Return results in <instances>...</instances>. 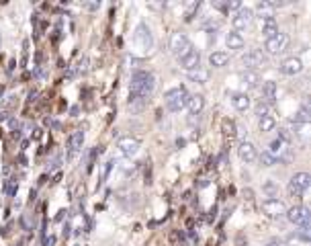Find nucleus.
Here are the masks:
<instances>
[{
    "instance_id": "nucleus-1",
    "label": "nucleus",
    "mask_w": 311,
    "mask_h": 246,
    "mask_svg": "<svg viewBox=\"0 0 311 246\" xmlns=\"http://www.w3.org/2000/svg\"><path fill=\"white\" fill-rule=\"evenodd\" d=\"M156 88V76L152 72L140 70L131 76L129 86V98H148Z\"/></svg>"
},
{
    "instance_id": "nucleus-2",
    "label": "nucleus",
    "mask_w": 311,
    "mask_h": 246,
    "mask_svg": "<svg viewBox=\"0 0 311 246\" xmlns=\"http://www.w3.org/2000/svg\"><path fill=\"white\" fill-rule=\"evenodd\" d=\"M133 45L137 52H142V54H150L152 52V47H154V37H152V31L146 23H140L133 33Z\"/></svg>"
},
{
    "instance_id": "nucleus-3",
    "label": "nucleus",
    "mask_w": 311,
    "mask_h": 246,
    "mask_svg": "<svg viewBox=\"0 0 311 246\" xmlns=\"http://www.w3.org/2000/svg\"><path fill=\"white\" fill-rule=\"evenodd\" d=\"M188 90L184 86H176V88H172L164 94V101H166V109L172 111V113H176L180 109L186 107V101H188Z\"/></svg>"
},
{
    "instance_id": "nucleus-4",
    "label": "nucleus",
    "mask_w": 311,
    "mask_h": 246,
    "mask_svg": "<svg viewBox=\"0 0 311 246\" xmlns=\"http://www.w3.org/2000/svg\"><path fill=\"white\" fill-rule=\"evenodd\" d=\"M287 220L291 224H295L301 228V232H309V226H311V211L307 205H295V207H291L287 213Z\"/></svg>"
},
{
    "instance_id": "nucleus-5",
    "label": "nucleus",
    "mask_w": 311,
    "mask_h": 246,
    "mask_svg": "<svg viewBox=\"0 0 311 246\" xmlns=\"http://www.w3.org/2000/svg\"><path fill=\"white\" fill-rule=\"evenodd\" d=\"M191 49H193L191 39H188L184 33L176 31V33H172V35H170V52L174 54L176 58H182L184 54L191 52Z\"/></svg>"
},
{
    "instance_id": "nucleus-6",
    "label": "nucleus",
    "mask_w": 311,
    "mask_h": 246,
    "mask_svg": "<svg viewBox=\"0 0 311 246\" xmlns=\"http://www.w3.org/2000/svg\"><path fill=\"white\" fill-rule=\"evenodd\" d=\"M309 187H311V174L309 172H297L295 176L289 180V187L287 189H289V195L301 197Z\"/></svg>"
},
{
    "instance_id": "nucleus-7",
    "label": "nucleus",
    "mask_w": 311,
    "mask_h": 246,
    "mask_svg": "<svg viewBox=\"0 0 311 246\" xmlns=\"http://www.w3.org/2000/svg\"><path fill=\"white\" fill-rule=\"evenodd\" d=\"M287 45H289V37L285 35V33H276V35H272L270 39H266L264 41V49H266V54L268 56H279V54H283L285 49H287Z\"/></svg>"
},
{
    "instance_id": "nucleus-8",
    "label": "nucleus",
    "mask_w": 311,
    "mask_h": 246,
    "mask_svg": "<svg viewBox=\"0 0 311 246\" xmlns=\"http://www.w3.org/2000/svg\"><path fill=\"white\" fill-rule=\"evenodd\" d=\"M266 62H268V58H266V54L260 52V49H250V52H246L241 56V64H244L248 70L262 68V66H266Z\"/></svg>"
},
{
    "instance_id": "nucleus-9",
    "label": "nucleus",
    "mask_w": 311,
    "mask_h": 246,
    "mask_svg": "<svg viewBox=\"0 0 311 246\" xmlns=\"http://www.w3.org/2000/svg\"><path fill=\"white\" fill-rule=\"evenodd\" d=\"M262 211L266 213L268 218H283L287 213V207L281 199H276V197H270V199H264L262 201Z\"/></svg>"
},
{
    "instance_id": "nucleus-10",
    "label": "nucleus",
    "mask_w": 311,
    "mask_h": 246,
    "mask_svg": "<svg viewBox=\"0 0 311 246\" xmlns=\"http://www.w3.org/2000/svg\"><path fill=\"white\" fill-rule=\"evenodd\" d=\"M252 16H254V10H252V8L241 6V8L233 14V19H232V25H233L235 33H237V31H241V29H246V27L252 23Z\"/></svg>"
},
{
    "instance_id": "nucleus-11",
    "label": "nucleus",
    "mask_w": 311,
    "mask_h": 246,
    "mask_svg": "<svg viewBox=\"0 0 311 246\" xmlns=\"http://www.w3.org/2000/svg\"><path fill=\"white\" fill-rule=\"evenodd\" d=\"M178 64H180L182 70L191 72V70H195V68H199V66H201V54L193 47L188 54H184L182 58H178Z\"/></svg>"
},
{
    "instance_id": "nucleus-12",
    "label": "nucleus",
    "mask_w": 311,
    "mask_h": 246,
    "mask_svg": "<svg viewBox=\"0 0 311 246\" xmlns=\"http://www.w3.org/2000/svg\"><path fill=\"white\" fill-rule=\"evenodd\" d=\"M281 72L287 74V76H297V74H301V72H303V62H301V58H297V56L287 58V60L281 64Z\"/></svg>"
},
{
    "instance_id": "nucleus-13",
    "label": "nucleus",
    "mask_w": 311,
    "mask_h": 246,
    "mask_svg": "<svg viewBox=\"0 0 311 246\" xmlns=\"http://www.w3.org/2000/svg\"><path fill=\"white\" fill-rule=\"evenodd\" d=\"M117 148L121 150V154H125V156H135L137 152H140V140H135L131 136L127 138H121L117 142Z\"/></svg>"
},
{
    "instance_id": "nucleus-14",
    "label": "nucleus",
    "mask_w": 311,
    "mask_h": 246,
    "mask_svg": "<svg viewBox=\"0 0 311 246\" xmlns=\"http://www.w3.org/2000/svg\"><path fill=\"white\" fill-rule=\"evenodd\" d=\"M82 144H84V131L76 129L74 134L68 138V158H74L82 150Z\"/></svg>"
},
{
    "instance_id": "nucleus-15",
    "label": "nucleus",
    "mask_w": 311,
    "mask_h": 246,
    "mask_svg": "<svg viewBox=\"0 0 311 246\" xmlns=\"http://www.w3.org/2000/svg\"><path fill=\"white\" fill-rule=\"evenodd\" d=\"M237 156L244 160V162H254L258 158V152H256V146L252 142H241L239 148H237Z\"/></svg>"
},
{
    "instance_id": "nucleus-16",
    "label": "nucleus",
    "mask_w": 311,
    "mask_h": 246,
    "mask_svg": "<svg viewBox=\"0 0 311 246\" xmlns=\"http://www.w3.org/2000/svg\"><path fill=\"white\" fill-rule=\"evenodd\" d=\"M260 29H262V35H264L266 39H270L272 35H276V33H279L276 21L272 19L270 14H262V16H260Z\"/></svg>"
},
{
    "instance_id": "nucleus-17",
    "label": "nucleus",
    "mask_w": 311,
    "mask_h": 246,
    "mask_svg": "<svg viewBox=\"0 0 311 246\" xmlns=\"http://www.w3.org/2000/svg\"><path fill=\"white\" fill-rule=\"evenodd\" d=\"M239 80H241V84L248 86V88H256L258 84H260V76H258L254 70H244V72H239Z\"/></svg>"
},
{
    "instance_id": "nucleus-18",
    "label": "nucleus",
    "mask_w": 311,
    "mask_h": 246,
    "mask_svg": "<svg viewBox=\"0 0 311 246\" xmlns=\"http://www.w3.org/2000/svg\"><path fill=\"white\" fill-rule=\"evenodd\" d=\"M186 107H188V111H191V115H199V113L205 109V98H203V94H193V96H188Z\"/></svg>"
},
{
    "instance_id": "nucleus-19",
    "label": "nucleus",
    "mask_w": 311,
    "mask_h": 246,
    "mask_svg": "<svg viewBox=\"0 0 311 246\" xmlns=\"http://www.w3.org/2000/svg\"><path fill=\"white\" fill-rule=\"evenodd\" d=\"M268 154H272L274 158H281L283 154H287V144L281 140V138H276V140H272L270 142V146H268V150H266ZM289 156V154H287Z\"/></svg>"
},
{
    "instance_id": "nucleus-20",
    "label": "nucleus",
    "mask_w": 311,
    "mask_h": 246,
    "mask_svg": "<svg viewBox=\"0 0 311 246\" xmlns=\"http://www.w3.org/2000/svg\"><path fill=\"white\" fill-rule=\"evenodd\" d=\"M262 96H264V103L266 105H272L276 101V84L272 80H266L262 84Z\"/></svg>"
},
{
    "instance_id": "nucleus-21",
    "label": "nucleus",
    "mask_w": 311,
    "mask_h": 246,
    "mask_svg": "<svg viewBox=\"0 0 311 246\" xmlns=\"http://www.w3.org/2000/svg\"><path fill=\"white\" fill-rule=\"evenodd\" d=\"M232 103H233V107H235L237 111H248V109H250V105H252L250 96H248L246 92H237V94H233Z\"/></svg>"
},
{
    "instance_id": "nucleus-22",
    "label": "nucleus",
    "mask_w": 311,
    "mask_h": 246,
    "mask_svg": "<svg viewBox=\"0 0 311 246\" xmlns=\"http://www.w3.org/2000/svg\"><path fill=\"white\" fill-rule=\"evenodd\" d=\"M226 43H228V47L230 49H244V45H246V41H244V37L239 35V33H235V31H232V33H228V37H226Z\"/></svg>"
},
{
    "instance_id": "nucleus-23",
    "label": "nucleus",
    "mask_w": 311,
    "mask_h": 246,
    "mask_svg": "<svg viewBox=\"0 0 311 246\" xmlns=\"http://www.w3.org/2000/svg\"><path fill=\"white\" fill-rule=\"evenodd\" d=\"M188 78H191L193 82H199V84H205V82H209V70L201 68V66H199V68L188 72Z\"/></svg>"
},
{
    "instance_id": "nucleus-24",
    "label": "nucleus",
    "mask_w": 311,
    "mask_h": 246,
    "mask_svg": "<svg viewBox=\"0 0 311 246\" xmlns=\"http://www.w3.org/2000/svg\"><path fill=\"white\" fill-rule=\"evenodd\" d=\"M228 60H230V56L226 52H213L209 56V64L213 66V68H221V66H226Z\"/></svg>"
},
{
    "instance_id": "nucleus-25",
    "label": "nucleus",
    "mask_w": 311,
    "mask_h": 246,
    "mask_svg": "<svg viewBox=\"0 0 311 246\" xmlns=\"http://www.w3.org/2000/svg\"><path fill=\"white\" fill-rule=\"evenodd\" d=\"M258 127H260V131H272L274 127H276V121H274V117L272 115H264V117H260V121H258Z\"/></svg>"
},
{
    "instance_id": "nucleus-26",
    "label": "nucleus",
    "mask_w": 311,
    "mask_h": 246,
    "mask_svg": "<svg viewBox=\"0 0 311 246\" xmlns=\"http://www.w3.org/2000/svg\"><path fill=\"white\" fill-rule=\"evenodd\" d=\"M295 123H309L311 121V117H309V105L307 103H303V107L295 113V119H293Z\"/></svg>"
},
{
    "instance_id": "nucleus-27",
    "label": "nucleus",
    "mask_w": 311,
    "mask_h": 246,
    "mask_svg": "<svg viewBox=\"0 0 311 246\" xmlns=\"http://www.w3.org/2000/svg\"><path fill=\"white\" fill-rule=\"evenodd\" d=\"M221 131H223V136L226 138H235V123L232 119H223L221 121Z\"/></svg>"
},
{
    "instance_id": "nucleus-28",
    "label": "nucleus",
    "mask_w": 311,
    "mask_h": 246,
    "mask_svg": "<svg viewBox=\"0 0 311 246\" xmlns=\"http://www.w3.org/2000/svg\"><path fill=\"white\" fill-rule=\"evenodd\" d=\"M258 158H260V164H262V166H274V164H276V158H274L272 154H268L266 150H264L260 156H258Z\"/></svg>"
},
{
    "instance_id": "nucleus-29",
    "label": "nucleus",
    "mask_w": 311,
    "mask_h": 246,
    "mask_svg": "<svg viewBox=\"0 0 311 246\" xmlns=\"http://www.w3.org/2000/svg\"><path fill=\"white\" fill-rule=\"evenodd\" d=\"M256 113L260 115V117H264V115H270V107H268L264 101H260V103L256 105Z\"/></svg>"
},
{
    "instance_id": "nucleus-30",
    "label": "nucleus",
    "mask_w": 311,
    "mask_h": 246,
    "mask_svg": "<svg viewBox=\"0 0 311 246\" xmlns=\"http://www.w3.org/2000/svg\"><path fill=\"white\" fill-rule=\"evenodd\" d=\"M201 27L203 29H217V27H221V19H207Z\"/></svg>"
},
{
    "instance_id": "nucleus-31",
    "label": "nucleus",
    "mask_w": 311,
    "mask_h": 246,
    "mask_svg": "<svg viewBox=\"0 0 311 246\" xmlns=\"http://www.w3.org/2000/svg\"><path fill=\"white\" fill-rule=\"evenodd\" d=\"M199 6H201L199 2H193L191 6H188V10H186V16H184V19H186V21H191V19H193V14H195V10H199Z\"/></svg>"
},
{
    "instance_id": "nucleus-32",
    "label": "nucleus",
    "mask_w": 311,
    "mask_h": 246,
    "mask_svg": "<svg viewBox=\"0 0 311 246\" xmlns=\"http://www.w3.org/2000/svg\"><path fill=\"white\" fill-rule=\"evenodd\" d=\"M86 70H88V58H82L78 64V72H86Z\"/></svg>"
},
{
    "instance_id": "nucleus-33",
    "label": "nucleus",
    "mask_w": 311,
    "mask_h": 246,
    "mask_svg": "<svg viewBox=\"0 0 311 246\" xmlns=\"http://www.w3.org/2000/svg\"><path fill=\"white\" fill-rule=\"evenodd\" d=\"M16 189H19V185H16V183H6V193H8V197H12V195L16 193Z\"/></svg>"
},
{
    "instance_id": "nucleus-34",
    "label": "nucleus",
    "mask_w": 311,
    "mask_h": 246,
    "mask_svg": "<svg viewBox=\"0 0 311 246\" xmlns=\"http://www.w3.org/2000/svg\"><path fill=\"white\" fill-rule=\"evenodd\" d=\"M226 8L228 10H239L241 8V2H226Z\"/></svg>"
},
{
    "instance_id": "nucleus-35",
    "label": "nucleus",
    "mask_w": 311,
    "mask_h": 246,
    "mask_svg": "<svg viewBox=\"0 0 311 246\" xmlns=\"http://www.w3.org/2000/svg\"><path fill=\"white\" fill-rule=\"evenodd\" d=\"M84 6H86V8H90V10H94V8H98V2H86Z\"/></svg>"
},
{
    "instance_id": "nucleus-36",
    "label": "nucleus",
    "mask_w": 311,
    "mask_h": 246,
    "mask_svg": "<svg viewBox=\"0 0 311 246\" xmlns=\"http://www.w3.org/2000/svg\"><path fill=\"white\" fill-rule=\"evenodd\" d=\"M266 246H285V244H283L281 240H270V242H268Z\"/></svg>"
}]
</instances>
